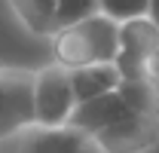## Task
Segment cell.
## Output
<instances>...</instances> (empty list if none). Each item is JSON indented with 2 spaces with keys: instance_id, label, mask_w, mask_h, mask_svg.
<instances>
[{
  "instance_id": "cell-1",
  "label": "cell",
  "mask_w": 159,
  "mask_h": 153,
  "mask_svg": "<svg viewBox=\"0 0 159 153\" xmlns=\"http://www.w3.org/2000/svg\"><path fill=\"white\" fill-rule=\"evenodd\" d=\"M70 126L98 153H150L159 147V74L122 80L116 92L80 104Z\"/></svg>"
},
{
  "instance_id": "cell-2",
  "label": "cell",
  "mask_w": 159,
  "mask_h": 153,
  "mask_svg": "<svg viewBox=\"0 0 159 153\" xmlns=\"http://www.w3.org/2000/svg\"><path fill=\"white\" fill-rule=\"evenodd\" d=\"M49 46H52V61H58L67 71L89 64H113L119 52V25L98 12L80 25L61 28L49 40Z\"/></svg>"
},
{
  "instance_id": "cell-3",
  "label": "cell",
  "mask_w": 159,
  "mask_h": 153,
  "mask_svg": "<svg viewBox=\"0 0 159 153\" xmlns=\"http://www.w3.org/2000/svg\"><path fill=\"white\" fill-rule=\"evenodd\" d=\"M34 126V71L0 67V147L19 141Z\"/></svg>"
},
{
  "instance_id": "cell-4",
  "label": "cell",
  "mask_w": 159,
  "mask_h": 153,
  "mask_svg": "<svg viewBox=\"0 0 159 153\" xmlns=\"http://www.w3.org/2000/svg\"><path fill=\"white\" fill-rule=\"evenodd\" d=\"M77 114V95L70 71L58 61H49L34 71V116L43 129L70 126V116Z\"/></svg>"
},
{
  "instance_id": "cell-5",
  "label": "cell",
  "mask_w": 159,
  "mask_h": 153,
  "mask_svg": "<svg viewBox=\"0 0 159 153\" xmlns=\"http://www.w3.org/2000/svg\"><path fill=\"white\" fill-rule=\"evenodd\" d=\"M113 64L122 80H144L159 74V31L150 19L119 25V52Z\"/></svg>"
},
{
  "instance_id": "cell-6",
  "label": "cell",
  "mask_w": 159,
  "mask_h": 153,
  "mask_svg": "<svg viewBox=\"0 0 159 153\" xmlns=\"http://www.w3.org/2000/svg\"><path fill=\"white\" fill-rule=\"evenodd\" d=\"M16 153H98V147L74 126L58 129L34 126L16 141Z\"/></svg>"
},
{
  "instance_id": "cell-7",
  "label": "cell",
  "mask_w": 159,
  "mask_h": 153,
  "mask_svg": "<svg viewBox=\"0 0 159 153\" xmlns=\"http://www.w3.org/2000/svg\"><path fill=\"white\" fill-rule=\"evenodd\" d=\"M70 80H74V95H77V107H80V104L95 101L107 92H116L122 83V74L116 71V64H89V67L70 71Z\"/></svg>"
},
{
  "instance_id": "cell-8",
  "label": "cell",
  "mask_w": 159,
  "mask_h": 153,
  "mask_svg": "<svg viewBox=\"0 0 159 153\" xmlns=\"http://www.w3.org/2000/svg\"><path fill=\"white\" fill-rule=\"evenodd\" d=\"M101 12V0H55V25L61 28H70L80 21L92 19Z\"/></svg>"
},
{
  "instance_id": "cell-9",
  "label": "cell",
  "mask_w": 159,
  "mask_h": 153,
  "mask_svg": "<svg viewBox=\"0 0 159 153\" xmlns=\"http://www.w3.org/2000/svg\"><path fill=\"white\" fill-rule=\"evenodd\" d=\"M147 12H150V0H101V16L113 19L116 25L147 19Z\"/></svg>"
},
{
  "instance_id": "cell-10",
  "label": "cell",
  "mask_w": 159,
  "mask_h": 153,
  "mask_svg": "<svg viewBox=\"0 0 159 153\" xmlns=\"http://www.w3.org/2000/svg\"><path fill=\"white\" fill-rule=\"evenodd\" d=\"M147 19L156 25V31H159V0H150V12H147Z\"/></svg>"
}]
</instances>
